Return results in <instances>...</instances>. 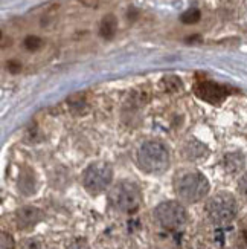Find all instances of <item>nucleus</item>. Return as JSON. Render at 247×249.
<instances>
[{"instance_id": "4", "label": "nucleus", "mask_w": 247, "mask_h": 249, "mask_svg": "<svg viewBox=\"0 0 247 249\" xmlns=\"http://www.w3.org/2000/svg\"><path fill=\"white\" fill-rule=\"evenodd\" d=\"M238 213L237 200L229 193H218L206 203V214L211 222L217 225H226L235 219Z\"/></svg>"}, {"instance_id": "11", "label": "nucleus", "mask_w": 247, "mask_h": 249, "mask_svg": "<svg viewBox=\"0 0 247 249\" xmlns=\"http://www.w3.org/2000/svg\"><path fill=\"white\" fill-rule=\"evenodd\" d=\"M244 164V159L238 155V153H233V155H228L226 156V168L231 173L238 171Z\"/></svg>"}, {"instance_id": "10", "label": "nucleus", "mask_w": 247, "mask_h": 249, "mask_svg": "<svg viewBox=\"0 0 247 249\" xmlns=\"http://www.w3.org/2000/svg\"><path fill=\"white\" fill-rule=\"evenodd\" d=\"M117 31V20L113 14H107L101 20V26H99V34L105 40H112Z\"/></svg>"}, {"instance_id": "18", "label": "nucleus", "mask_w": 247, "mask_h": 249, "mask_svg": "<svg viewBox=\"0 0 247 249\" xmlns=\"http://www.w3.org/2000/svg\"><path fill=\"white\" fill-rule=\"evenodd\" d=\"M82 248H87L84 243H81V242H78V243H73L69 249H82Z\"/></svg>"}, {"instance_id": "15", "label": "nucleus", "mask_w": 247, "mask_h": 249, "mask_svg": "<svg viewBox=\"0 0 247 249\" xmlns=\"http://www.w3.org/2000/svg\"><path fill=\"white\" fill-rule=\"evenodd\" d=\"M165 84H168V89L169 90H177V89H180V80L179 78H176V77H168V78H165Z\"/></svg>"}, {"instance_id": "17", "label": "nucleus", "mask_w": 247, "mask_h": 249, "mask_svg": "<svg viewBox=\"0 0 247 249\" xmlns=\"http://www.w3.org/2000/svg\"><path fill=\"white\" fill-rule=\"evenodd\" d=\"M8 69L13 72V73H17L21 69V64L17 63V61H8Z\"/></svg>"}, {"instance_id": "1", "label": "nucleus", "mask_w": 247, "mask_h": 249, "mask_svg": "<svg viewBox=\"0 0 247 249\" xmlns=\"http://www.w3.org/2000/svg\"><path fill=\"white\" fill-rule=\"evenodd\" d=\"M174 190L181 200L196 203L209 193V182L198 171H183L176 176Z\"/></svg>"}, {"instance_id": "12", "label": "nucleus", "mask_w": 247, "mask_h": 249, "mask_svg": "<svg viewBox=\"0 0 247 249\" xmlns=\"http://www.w3.org/2000/svg\"><path fill=\"white\" fill-rule=\"evenodd\" d=\"M200 17H201L200 11L197 8H191V9L185 11V13L181 14L180 20L183 21L185 25H194V23H197V21L200 20Z\"/></svg>"}, {"instance_id": "16", "label": "nucleus", "mask_w": 247, "mask_h": 249, "mask_svg": "<svg viewBox=\"0 0 247 249\" xmlns=\"http://www.w3.org/2000/svg\"><path fill=\"white\" fill-rule=\"evenodd\" d=\"M238 190L241 191V194H244V196L247 197V173L240 179V182H238Z\"/></svg>"}, {"instance_id": "14", "label": "nucleus", "mask_w": 247, "mask_h": 249, "mask_svg": "<svg viewBox=\"0 0 247 249\" xmlns=\"http://www.w3.org/2000/svg\"><path fill=\"white\" fill-rule=\"evenodd\" d=\"M41 45H43V41L37 36H29L25 38V48L28 51H38L41 48Z\"/></svg>"}, {"instance_id": "7", "label": "nucleus", "mask_w": 247, "mask_h": 249, "mask_svg": "<svg viewBox=\"0 0 247 249\" xmlns=\"http://www.w3.org/2000/svg\"><path fill=\"white\" fill-rule=\"evenodd\" d=\"M196 95L198 96L200 100L206 101L209 104L217 106L220 103H223L226 100V96L229 95L228 88H224L221 84H217L214 81H200L196 84L194 88Z\"/></svg>"}, {"instance_id": "8", "label": "nucleus", "mask_w": 247, "mask_h": 249, "mask_svg": "<svg viewBox=\"0 0 247 249\" xmlns=\"http://www.w3.org/2000/svg\"><path fill=\"white\" fill-rule=\"evenodd\" d=\"M43 217V213L35 207H23L16 213V222L20 230H29Z\"/></svg>"}, {"instance_id": "3", "label": "nucleus", "mask_w": 247, "mask_h": 249, "mask_svg": "<svg viewBox=\"0 0 247 249\" xmlns=\"http://www.w3.org/2000/svg\"><path fill=\"white\" fill-rule=\"evenodd\" d=\"M110 205L121 213L132 214L139 210L142 203V191L137 183L132 180H121L109 193Z\"/></svg>"}, {"instance_id": "13", "label": "nucleus", "mask_w": 247, "mask_h": 249, "mask_svg": "<svg viewBox=\"0 0 247 249\" xmlns=\"http://www.w3.org/2000/svg\"><path fill=\"white\" fill-rule=\"evenodd\" d=\"M16 242L13 239V235L8 234L6 231H2L0 234V249H14Z\"/></svg>"}, {"instance_id": "2", "label": "nucleus", "mask_w": 247, "mask_h": 249, "mask_svg": "<svg viewBox=\"0 0 247 249\" xmlns=\"http://www.w3.org/2000/svg\"><path fill=\"white\" fill-rule=\"evenodd\" d=\"M137 164L145 173L160 175L169 167V150L159 141H148L139 148Z\"/></svg>"}, {"instance_id": "5", "label": "nucleus", "mask_w": 247, "mask_h": 249, "mask_svg": "<svg viewBox=\"0 0 247 249\" xmlns=\"http://www.w3.org/2000/svg\"><path fill=\"white\" fill-rule=\"evenodd\" d=\"M113 180V168L109 162H93L82 175V185L90 194L104 193Z\"/></svg>"}, {"instance_id": "9", "label": "nucleus", "mask_w": 247, "mask_h": 249, "mask_svg": "<svg viewBox=\"0 0 247 249\" xmlns=\"http://www.w3.org/2000/svg\"><path fill=\"white\" fill-rule=\"evenodd\" d=\"M208 155V147L197 139H189L183 147V156L189 160H197Z\"/></svg>"}, {"instance_id": "6", "label": "nucleus", "mask_w": 247, "mask_h": 249, "mask_svg": "<svg viewBox=\"0 0 247 249\" xmlns=\"http://www.w3.org/2000/svg\"><path fill=\"white\" fill-rule=\"evenodd\" d=\"M154 219L166 230H179L188 222V211L179 202H162L154 210Z\"/></svg>"}]
</instances>
